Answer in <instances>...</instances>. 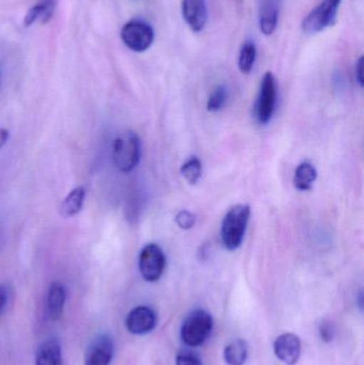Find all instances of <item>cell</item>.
I'll use <instances>...</instances> for the list:
<instances>
[{"mask_svg": "<svg viewBox=\"0 0 364 365\" xmlns=\"http://www.w3.org/2000/svg\"><path fill=\"white\" fill-rule=\"evenodd\" d=\"M249 205H235L227 212L222 225V240L228 250L241 246L250 218Z\"/></svg>", "mask_w": 364, "mask_h": 365, "instance_id": "1", "label": "cell"}, {"mask_svg": "<svg viewBox=\"0 0 364 365\" xmlns=\"http://www.w3.org/2000/svg\"><path fill=\"white\" fill-rule=\"evenodd\" d=\"M141 155L140 139L132 130L120 135L113 145V160L121 173H130L139 164Z\"/></svg>", "mask_w": 364, "mask_h": 365, "instance_id": "2", "label": "cell"}, {"mask_svg": "<svg viewBox=\"0 0 364 365\" xmlns=\"http://www.w3.org/2000/svg\"><path fill=\"white\" fill-rule=\"evenodd\" d=\"M213 330V317L204 310L190 313L182 326L181 338L189 347L204 344Z\"/></svg>", "mask_w": 364, "mask_h": 365, "instance_id": "3", "label": "cell"}, {"mask_svg": "<svg viewBox=\"0 0 364 365\" xmlns=\"http://www.w3.org/2000/svg\"><path fill=\"white\" fill-rule=\"evenodd\" d=\"M341 1L342 0H323L303 19V31L307 34H318L333 25L337 19Z\"/></svg>", "mask_w": 364, "mask_h": 365, "instance_id": "4", "label": "cell"}, {"mask_svg": "<svg viewBox=\"0 0 364 365\" xmlns=\"http://www.w3.org/2000/svg\"><path fill=\"white\" fill-rule=\"evenodd\" d=\"M166 267V257L157 245L150 244L141 250L139 257V269L141 276L147 282L160 280Z\"/></svg>", "mask_w": 364, "mask_h": 365, "instance_id": "5", "label": "cell"}, {"mask_svg": "<svg viewBox=\"0 0 364 365\" xmlns=\"http://www.w3.org/2000/svg\"><path fill=\"white\" fill-rule=\"evenodd\" d=\"M121 36L128 48L136 53H142L153 43L154 31L151 26L145 21H130L124 25Z\"/></svg>", "mask_w": 364, "mask_h": 365, "instance_id": "6", "label": "cell"}, {"mask_svg": "<svg viewBox=\"0 0 364 365\" xmlns=\"http://www.w3.org/2000/svg\"><path fill=\"white\" fill-rule=\"evenodd\" d=\"M276 79L273 73L267 72L261 81L260 92L256 105V115L259 123L267 124L273 117L276 107Z\"/></svg>", "mask_w": 364, "mask_h": 365, "instance_id": "7", "label": "cell"}, {"mask_svg": "<svg viewBox=\"0 0 364 365\" xmlns=\"http://www.w3.org/2000/svg\"><path fill=\"white\" fill-rule=\"evenodd\" d=\"M157 324L156 313L149 307L140 306L132 309L125 319V326L130 334L143 336L153 331Z\"/></svg>", "mask_w": 364, "mask_h": 365, "instance_id": "8", "label": "cell"}, {"mask_svg": "<svg viewBox=\"0 0 364 365\" xmlns=\"http://www.w3.org/2000/svg\"><path fill=\"white\" fill-rule=\"evenodd\" d=\"M113 341L107 334L98 336L88 347L85 365H109L113 357Z\"/></svg>", "mask_w": 364, "mask_h": 365, "instance_id": "9", "label": "cell"}, {"mask_svg": "<svg viewBox=\"0 0 364 365\" xmlns=\"http://www.w3.org/2000/svg\"><path fill=\"white\" fill-rule=\"evenodd\" d=\"M274 351L278 359L286 365H295L301 355V339L293 334H281L274 344Z\"/></svg>", "mask_w": 364, "mask_h": 365, "instance_id": "10", "label": "cell"}, {"mask_svg": "<svg viewBox=\"0 0 364 365\" xmlns=\"http://www.w3.org/2000/svg\"><path fill=\"white\" fill-rule=\"evenodd\" d=\"M182 12L190 29L200 32L207 21V6L205 0H183Z\"/></svg>", "mask_w": 364, "mask_h": 365, "instance_id": "11", "label": "cell"}, {"mask_svg": "<svg viewBox=\"0 0 364 365\" xmlns=\"http://www.w3.org/2000/svg\"><path fill=\"white\" fill-rule=\"evenodd\" d=\"M279 17L278 0H263L260 8V29L265 36H271L277 28Z\"/></svg>", "mask_w": 364, "mask_h": 365, "instance_id": "12", "label": "cell"}, {"mask_svg": "<svg viewBox=\"0 0 364 365\" xmlns=\"http://www.w3.org/2000/svg\"><path fill=\"white\" fill-rule=\"evenodd\" d=\"M66 287L61 283H51L49 287L48 297H47V308L51 321L57 322L63 314L64 304H66Z\"/></svg>", "mask_w": 364, "mask_h": 365, "instance_id": "13", "label": "cell"}, {"mask_svg": "<svg viewBox=\"0 0 364 365\" xmlns=\"http://www.w3.org/2000/svg\"><path fill=\"white\" fill-rule=\"evenodd\" d=\"M36 365H63L62 349L57 340H49L38 347Z\"/></svg>", "mask_w": 364, "mask_h": 365, "instance_id": "14", "label": "cell"}, {"mask_svg": "<svg viewBox=\"0 0 364 365\" xmlns=\"http://www.w3.org/2000/svg\"><path fill=\"white\" fill-rule=\"evenodd\" d=\"M318 179V171L310 163L305 162L295 171L294 185L298 190H311L312 185Z\"/></svg>", "mask_w": 364, "mask_h": 365, "instance_id": "15", "label": "cell"}, {"mask_svg": "<svg viewBox=\"0 0 364 365\" xmlns=\"http://www.w3.org/2000/svg\"><path fill=\"white\" fill-rule=\"evenodd\" d=\"M85 195L83 187H77L71 191L60 205V214L63 217H73L78 214L83 207Z\"/></svg>", "mask_w": 364, "mask_h": 365, "instance_id": "16", "label": "cell"}, {"mask_svg": "<svg viewBox=\"0 0 364 365\" xmlns=\"http://www.w3.org/2000/svg\"><path fill=\"white\" fill-rule=\"evenodd\" d=\"M224 360L229 365H244L248 357V345L246 341L235 340L224 349Z\"/></svg>", "mask_w": 364, "mask_h": 365, "instance_id": "17", "label": "cell"}, {"mask_svg": "<svg viewBox=\"0 0 364 365\" xmlns=\"http://www.w3.org/2000/svg\"><path fill=\"white\" fill-rule=\"evenodd\" d=\"M256 58V45L251 42H246L241 47L239 58V68L243 74H249L254 68Z\"/></svg>", "mask_w": 364, "mask_h": 365, "instance_id": "18", "label": "cell"}, {"mask_svg": "<svg viewBox=\"0 0 364 365\" xmlns=\"http://www.w3.org/2000/svg\"><path fill=\"white\" fill-rule=\"evenodd\" d=\"M181 173L190 184H197L202 175V165L200 160L196 156H192L182 166Z\"/></svg>", "mask_w": 364, "mask_h": 365, "instance_id": "19", "label": "cell"}, {"mask_svg": "<svg viewBox=\"0 0 364 365\" xmlns=\"http://www.w3.org/2000/svg\"><path fill=\"white\" fill-rule=\"evenodd\" d=\"M227 91L224 87H218L214 90L213 93L209 96L207 101V110L211 113L220 110L226 104Z\"/></svg>", "mask_w": 364, "mask_h": 365, "instance_id": "20", "label": "cell"}, {"mask_svg": "<svg viewBox=\"0 0 364 365\" xmlns=\"http://www.w3.org/2000/svg\"><path fill=\"white\" fill-rule=\"evenodd\" d=\"M175 221L181 229L189 230L196 223V216L188 210H181L175 217Z\"/></svg>", "mask_w": 364, "mask_h": 365, "instance_id": "21", "label": "cell"}, {"mask_svg": "<svg viewBox=\"0 0 364 365\" xmlns=\"http://www.w3.org/2000/svg\"><path fill=\"white\" fill-rule=\"evenodd\" d=\"M177 365H202V362L196 354L183 351L177 354Z\"/></svg>", "mask_w": 364, "mask_h": 365, "instance_id": "22", "label": "cell"}, {"mask_svg": "<svg viewBox=\"0 0 364 365\" xmlns=\"http://www.w3.org/2000/svg\"><path fill=\"white\" fill-rule=\"evenodd\" d=\"M320 336L324 342H333L335 338V328L329 321H324L320 326Z\"/></svg>", "mask_w": 364, "mask_h": 365, "instance_id": "23", "label": "cell"}, {"mask_svg": "<svg viewBox=\"0 0 364 365\" xmlns=\"http://www.w3.org/2000/svg\"><path fill=\"white\" fill-rule=\"evenodd\" d=\"M356 78L360 87H363V57H360L356 64Z\"/></svg>", "mask_w": 364, "mask_h": 365, "instance_id": "24", "label": "cell"}, {"mask_svg": "<svg viewBox=\"0 0 364 365\" xmlns=\"http://www.w3.org/2000/svg\"><path fill=\"white\" fill-rule=\"evenodd\" d=\"M6 302H8V292L4 285L0 284V313L6 307Z\"/></svg>", "mask_w": 364, "mask_h": 365, "instance_id": "25", "label": "cell"}, {"mask_svg": "<svg viewBox=\"0 0 364 365\" xmlns=\"http://www.w3.org/2000/svg\"><path fill=\"white\" fill-rule=\"evenodd\" d=\"M9 138V132L4 128H0V148L4 147Z\"/></svg>", "mask_w": 364, "mask_h": 365, "instance_id": "26", "label": "cell"}]
</instances>
